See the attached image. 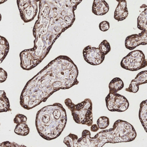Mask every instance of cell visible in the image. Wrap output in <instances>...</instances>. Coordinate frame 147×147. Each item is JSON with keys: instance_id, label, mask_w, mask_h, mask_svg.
I'll list each match as a JSON object with an SVG mask.
<instances>
[{"instance_id": "obj_1", "label": "cell", "mask_w": 147, "mask_h": 147, "mask_svg": "<svg viewBox=\"0 0 147 147\" xmlns=\"http://www.w3.org/2000/svg\"><path fill=\"white\" fill-rule=\"evenodd\" d=\"M82 1L41 0L38 20L33 29V48L20 52V66L30 70L40 64L49 54L62 33L75 20L74 11Z\"/></svg>"}, {"instance_id": "obj_2", "label": "cell", "mask_w": 147, "mask_h": 147, "mask_svg": "<svg viewBox=\"0 0 147 147\" xmlns=\"http://www.w3.org/2000/svg\"><path fill=\"white\" fill-rule=\"evenodd\" d=\"M78 68L67 56L51 61L26 83L20 97V105L30 110L45 102L57 91L79 84Z\"/></svg>"}, {"instance_id": "obj_3", "label": "cell", "mask_w": 147, "mask_h": 147, "mask_svg": "<svg viewBox=\"0 0 147 147\" xmlns=\"http://www.w3.org/2000/svg\"><path fill=\"white\" fill-rule=\"evenodd\" d=\"M137 133L134 127L124 120L118 119L113 124L112 128L101 131L93 137L91 132L85 129L81 137L70 133L63 140L67 147H102L106 143L128 142L135 140Z\"/></svg>"}, {"instance_id": "obj_4", "label": "cell", "mask_w": 147, "mask_h": 147, "mask_svg": "<svg viewBox=\"0 0 147 147\" xmlns=\"http://www.w3.org/2000/svg\"><path fill=\"white\" fill-rule=\"evenodd\" d=\"M67 113L61 104L55 103L40 109L36 115V126L39 135L48 141L59 136L67 124Z\"/></svg>"}, {"instance_id": "obj_5", "label": "cell", "mask_w": 147, "mask_h": 147, "mask_svg": "<svg viewBox=\"0 0 147 147\" xmlns=\"http://www.w3.org/2000/svg\"><path fill=\"white\" fill-rule=\"evenodd\" d=\"M64 103L71 111L76 123L88 126L93 124L92 103L90 99H85L82 102L76 105L70 98H67Z\"/></svg>"}, {"instance_id": "obj_6", "label": "cell", "mask_w": 147, "mask_h": 147, "mask_svg": "<svg viewBox=\"0 0 147 147\" xmlns=\"http://www.w3.org/2000/svg\"><path fill=\"white\" fill-rule=\"evenodd\" d=\"M120 66L129 71H138L147 67V61L143 52L138 50L131 51L123 57Z\"/></svg>"}, {"instance_id": "obj_7", "label": "cell", "mask_w": 147, "mask_h": 147, "mask_svg": "<svg viewBox=\"0 0 147 147\" xmlns=\"http://www.w3.org/2000/svg\"><path fill=\"white\" fill-rule=\"evenodd\" d=\"M17 2L21 19L25 23L32 21L37 14L38 1L18 0Z\"/></svg>"}, {"instance_id": "obj_8", "label": "cell", "mask_w": 147, "mask_h": 147, "mask_svg": "<svg viewBox=\"0 0 147 147\" xmlns=\"http://www.w3.org/2000/svg\"><path fill=\"white\" fill-rule=\"evenodd\" d=\"M107 107L111 112H123L129 108V101L126 98L119 94L109 93L105 98Z\"/></svg>"}, {"instance_id": "obj_9", "label": "cell", "mask_w": 147, "mask_h": 147, "mask_svg": "<svg viewBox=\"0 0 147 147\" xmlns=\"http://www.w3.org/2000/svg\"><path fill=\"white\" fill-rule=\"evenodd\" d=\"M84 60L90 65L97 66L102 63L105 60V56L103 55L98 48L88 45L83 50Z\"/></svg>"}, {"instance_id": "obj_10", "label": "cell", "mask_w": 147, "mask_h": 147, "mask_svg": "<svg viewBox=\"0 0 147 147\" xmlns=\"http://www.w3.org/2000/svg\"><path fill=\"white\" fill-rule=\"evenodd\" d=\"M147 30L142 31L138 34H133L128 36L125 40V47L131 51L140 45L147 44Z\"/></svg>"}, {"instance_id": "obj_11", "label": "cell", "mask_w": 147, "mask_h": 147, "mask_svg": "<svg viewBox=\"0 0 147 147\" xmlns=\"http://www.w3.org/2000/svg\"><path fill=\"white\" fill-rule=\"evenodd\" d=\"M147 82V71H142L138 74L136 78L131 80L129 87L125 89V91L129 92H137L139 90L140 85L146 84Z\"/></svg>"}, {"instance_id": "obj_12", "label": "cell", "mask_w": 147, "mask_h": 147, "mask_svg": "<svg viewBox=\"0 0 147 147\" xmlns=\"http://www.w3.org/2000/svg\"><path fill=\"white\" fill-rule=\"evenodd\" d=\"M117 1L119 2L114 12V18L117 21H123L128 17L127 2L125 0H120Z\"/></svg>"}, {"instance_id": "obj_13", "label": "cell", "mask_w": 147, "mask_h": 147, "mask_svg": "<svg viewBox=\"0 0 147 147\" xmlns=\"http://www.w3.org/2000/svg\"><path fill=\"white\" fill-rule=\"evenodd\" d=\"M109 10V6L104 0H94L93 3L92 12L98 16H102L106 14Z\"/></svg>"}, {"instance_id": "obj_14", "label": "cell", "mask_w": 147, "mask_h": 147, "mask_svg": "<svg viewBox=\"0 0 147 147\" xmlns=\"http://www.w3.org/2000/svg\"><path fill=\"white\" fill-rule=\"evenodd\" d=\"M139 119L145 130L147 132V100H143L140 105V109L139 111Z\"/></svg>"}, {"instance_id": "obj_15", "label": "cell", "mask_w": 147, "mask_h": 147, "mask_svg": "<svg viewBox=\"0 0 147 147\" xmlns=\"http://www.w3.org/2000/svg\"><path fill=\"white\" fill-rule=\"evenodd\" d=\"M10 49L9 42L7 39L0 36V64L6 57Z\"/></svg>"}, {"instance_id": "obj_16", "label": "cell", "mask_w": 147, "mask_h": 147, "mask_svg": "<svg viewBox=\"0 0 147 147\" xmlns=\"http://www.w3.org/2000/svg\"><path fill=\"white\" fill-rule=\"evenodd\" d=\"M124 86V84L120 78L118 77L113 78L109 84V93H117L119 91L123 88Z\"/></svg>"}, {"instance_id": "obj_17", "label": "cell", "mask_w": 147, "mask_h": 147, "mask_svg": "<svg viewBox=\"0 0 147 147\" xmlns=\"http://www.w3.org/2000/svg\"><path fill=\"white\" fill-rule=\"evenodd\" d=\"M9 99L5 91H0V113L11 111Z\"/></svg>"}, {"instance_id": "obj_18", "label": "cell", "mask_w": 147, "mask_h": 147, "mask_svg": "<svg viewBox=\"0 0 147 147\" xmlns=\"http://www.w3.org/2000/svg\"><path fill=\"white\" fill-rule=\"evenodd\" d=\"M137 27L142 31L147 30V8L145 7L137 19Z\"/></svg>"}, {"instance_id": "obj_19", "label": "cell", "mask_w": 147, "mask_h": 147, "mask_svg": "<svg viewBox=\"0 0 147 147\" xmlns=\"http://www.w3.org/2000/svg\"><path fill=\"white\" fill-rule=\"evenodd\" d=\"M30 129L26 123H21L16 125L14 129V132L19 136H27L30 133Z\"/></svg>"}, {"instance_id": "obj_20", "label": "cell", "mask_w": 147, "mask_h": 147, "mask_svg": "<svg viewBox=\"0 0 147 147\" xmlns=\"http://www.w3.org/2000/svg\"><path fill=\"white\" fill-rule=\"evenodd\" d=\"M97 125L99 129H105L110 124V120L109 118L105 116H102L99 118L97 120Z\"/></svg>"}, {"instance_id": "obj_21", "label": "cell", "mask_w": 147, "mask_h": 147, "mask_svg": "<svg viewBox=\"0 0 147 147\" xmlns=\"http://www.w3.org/2000/svg\"><path fill=\"white\" fill-rule=\"evenodd\" d=\"M98 48L100 52L105 56L108 54L111 51V47L110 43L106 40H103L100 43Z\"/></svg>"}, {"instance_id": "obj_22", "label": "cell", "mask_w": 147, "mask_h": 147, "mask_svg": "<svg viewBox=\"0 0 147 147\" xmlns=\"http://www.w3.org/2000/svg\"><path fill=\"white\" fill-rule=\"evenodd\" d=\"M1 147H27L24 144H20L14 142L5 141L0 143Z\"/></svg>"}, {"instance_id": "obj_23", "label": "cell", "mask_w": 147, "mask_h": 147, "mask_svg": "<svg viewBox=\"0 0 147 147\" xmlns=\"http://www.w3.org/2000/svg\"><path fill=\"white\" fill-rule=\"evenodd\" d=\"M27 120V117L24 114H18L13 119V122L14 123L18 124L21 123H26Z\"/></svg>"}, {"instance_id": "obj_24", "label": "cell", "mask_w": 147, "mask_h": 147, "mask_svg": "<svg viewBox=\"0 0 147 147\" xmlns=\"http://www.w3.org/2000/svg\"><path fill=\"white\" fill-rule=\"evenodd\" d=\"M100 30L102 32H106L110 29V24L107 21H103L99 25Z\"/></svg>"}, {"instance_id": "obj_25", "label": "cell", "mask_w": 147, "mask_h": 147, "mask_svg": "<svg viewBox=\"0 0 147 147\" xmlns=\"http://www.w3.org/2000/svg\"><path fill=\"white\" fill-rule=\"evenodd\" d=\"M7 78V73L2 68H0V83L5 82Z\"/></svg>"}, {"instance_id": "obj_26", "label": "cell", "mask_w": 147, "mask_h": 147, "mask_svg": "<svg viewBox=\"0 0 147 147\" xmlns=\"http://www.w3.org/2000/svg\"><path fill=\"white\" fill-rule=\"evenodd\" d=\"M91 131L93 132H96L98 131L99 130V128L98 127L97 125L96 124H92L91 126Z\"/></svg>"}, {"instance_id": "obj_27", "label": "cell", "mask_w": 147, "mask_h": 147, "mask_svg": "<svg viewBox=\"0 0 147 147\" xmlns=\"http://www.w3.org/2000/svg\"><path fill=\"white\" fill-rule=\"evenodd\" d=\"M6 0H0V5L3 4L5 2H6Z\"/></svg>"}, {"instance_id": "obj_28", "label": "cell", "mask_w": 147, "mask_h": 147, "mask_svg": "<svg viewBox=\"0 0 147 147\" xmlns=\"http://www.w3.org/2000/svg\"><path fill=\"white\" fill-rule=\"evenodd\" d=\"M1 18H2V17H1V13H0V22L1 21Z\"/></svg>"}, {"instance_id": "obj_29", "label": "cell", "mask_w": 147, "mask_h": 147, "mask_svg": "<svg viewBox=\"0 0 147 147\" xmlns=\"http://www.w3.org/2000/svg\"><path fill=\"white\" fill-rule=\"evenodd\" d=\"M0 125H1V124H0Z\"/></svg>"}]
</instances>
